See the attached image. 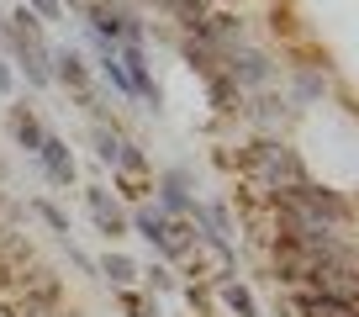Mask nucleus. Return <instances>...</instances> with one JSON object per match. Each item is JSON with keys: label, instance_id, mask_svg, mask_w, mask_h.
Returning <instances> with one entry per match:
<instances>
[{"label": "nucleus", "instance_id": "1", "mask_svg": "<svg viewBox=\"0 0 359 317\" xmlns=\"http://www.w3.org/2000/svg\"><path fill=\"white\" fill-rule=\"evenodd\" d=\"M85 16H90V32L101 37V43H111V48L116 43H143V22L127 11L122 0H90Z\"/></svg>", "mask_w": 359, "mask_h": 317}, {"label": "nucleus", "instance_id": "2", "mask_svg": "<svg viewBox=\"0 0 359 317\" xmlns=\"http://www.w3.org/2000/svg\"><path fill=\"white\" fill-rule=\"evenodd\" d=\"M127 227H133L137 238H148L154 249H164L169 259H180V254L191 249V238H185V222H169L164 212H154V206H137L133 217H127Z\"/></svg>", "mask_w": 359, "mask_h": 317}, {"label": "nucleus", "instance_id": "3", "mask_svg": "<svg viewBox=\"0 0 359 317\" xmlns=\"http://www.w3.org/2000/svg\"><path fill=\"white\" fill-rule=\"evenodd\" d=\"M222 58H227V79H233L238 90L243 85H269V58L264 53H254V48H238V43H227L222 48Z\"/></svg>", "mask_w": 359, "mask_h": 317}, {"label": "nucleus", "instance_id": "4", "mask_svg": "<svg viewBox=\"0 0 359 317\" xmlns=\"http://www.w3.org/2000/svg\"><path fill=\"white\" fill-rule=\"evenodd\" d=\"M37 164L48 170V180H53V185H74V154H69L64 137L48 133V137H43V148H37Z\"/></svg>", "mask_w": 359, "mask_h": 317}, {"label": "nucleus", "instance_id": "5", "mask_svg": "<svg viewBox=\"0 0 359 317\" xmlns=\"http://www.w3.org/2000/svg\"><path fill=\"white\" fill-rule=\"evenodd\" d=\"M48 79H64V85H74L79 95L90 90V69H85V58L74 53V48H58V53H48Z\"/></svg>", "mask_w": 359, "mask_h": 317}, {"label": "nucleus", "instance_id": "6", "mask_svg": "<svg viewBox=\"0 0 359 317\" xmlns=\"http://www.w3.org/2000/svg\"><path fill=\"white\" fill-rule=\"evenodd\" d=\"M85 201H90V212H95V222H101V233H106V238H122V233H127V217L116 212V201H106L101 185H90Z\"/></svg>", "mask_w": 359, "mask_h": 317}, {"label": "nucleus", "instance_id": "7", "mask_svg": "<svg viewBox=\"0 0 359 317\" xmlns=\"http://www.w3.org/2000/svg\"><path fill=\"white\" fill-rule=\"evenodd\" d=\"M158 201H164V217H185V212H191V191H185V175H180V170H169L164 175V180H158Z\"/></svg>", "mask_w": 359, "mask_h": 317}, {"label": "nucleus", "instance_id": "8", "mask_svg": "<svg viewBox=\"0 0 359 317\" xmlns=\"http://www.w3.org/2000/svg\"><path fill=\"white\" fill-rule=\"evenodd\" d=\"M11 137H16L22 148H27V154H37L48 133H43V122H37V116L27 112V106H11Z\"/></svg>", "mask_w": 359, "mask_h": 317}, {"label": "nucleus", "instance_id": "9", "mask_svg": "<svg viewBox=\"0 0 359 317\" xmlns=\"http://www.w3.org/2000/svg\"><path fill=\"white\" fill-rule=\"evenodd\" d=\"M101 275H106L111 285H122V291H127V285H133L143 270H137V264L127 259V254H106V259H101Z\"/></svg>", "mask_w": 359, "mask_h": 317}, {"label": "nucleus", "instance_id": "10", "mask_svg": "<svg viewBox=\"0 0 359 317\" xmlns=\"http://www.w3.org/2000/svg\"><path fill=\"white\" fill-rule=\"evenodd\" d=\"M158 6H164V11H175L180 27H196V22L206 16V0H158Z\"/></svg>", "mask_w": 359, "mask_h": 317}, {"label": "nucleus", "instance_id": "11", "mask_svg": "<svg viewBox=\"0 0 359 317\" xmlns=\"http://www.w3.org/2000/svg\"><path fill=\"white\" fill-rule=\"evenodd\" d=\"M206 79H212V101L222 106V112H238V95H243V90H238L233 79H227V74H206Z\"/></svg>", "mask_w": 359, "mask_h": 317}, {"label": "nucleus", "instance_id": "12", "mask_svg": "<svg viewBox=\"0 0 359 317\" xmlns=\"http://www.w3.org/2000/svg\"><path fill=\"white\" fill-rule=\"evenodd\" d=\"M95 154H101L106 164H116V154H122V133H116V127H95Z\"/></svg>", "mask_w": 359, "mask_h": 317}, {"label": "nucleus", "instance_id": "13", "mask_svg": "<svg viewBox=\"0 0 359 317\" xmlns=\"http://www.w3.org/2000/svg\"><path fill=\"white\" fill-rule=\"evenodd\" d=\"M222 302L233 306L238 317H254V312H259V306H254V296H248L243 285H222Z\"/></svg>", "mask_w": 359, "mask_h": 317}, {"label": "nucleus", "instance_id": "14", "mask_svg": "<svg viewBox=\"0 0 359 317\" xmlns=\"http://www.w3.org/2000/svg\"><path fill=\"white\" fill-rule=\"evenodd\" d=\"M116 170H127V175H143V170H148V158L137 154V143H127V137H122V154H116Z\"/></svg>", "mask_w": 359, "mask_h": 317}, {"label": "nucleus", "instance_id": "15", "mask_svg": "<svg viewBox=\"0 0 359 317\" xmlns=\"http://www.w3.org/2000/svg\"><path fill=\"white\" fill-rule=\"evenodd\" d=\"M37 212H43V222H48V227H53V233H64V238H69V217H64V212H58V206H53V201H37Z\"/></svg>", "mask_w": 359, "mask_h": 317}, {"label": "nucleus", "instance_id": "16", "mask_svg": "<svg viewBox=\"0 0 359 317\" xmlns=\"http://www.w3.org/2000/svg\"><path fill=\"white\" fill-rule=\"evenodd\" d=\"M37 6V16H58V0H32Z\"/></svg>", "mask_w": 359, "mask_h": 317}, {"label": "nucleus", "instance_id": "17", "mask_svg": "<svg viewBox=\"0 0 359 317\" xmlns=\"http://www.w3.org/2000/svg\"><path fill=\"white\" fill-rule=\"evenodd\" d=\"M11 90V69H6V58H0V95Z\"/></svg>", "mask_w": 359, "mask_h": 317}, {"label": "nucleus", "instance_id": "18", "mask_svg": "<svg viewBox=\"0 0 359 317\" xmlns=\"http://www.w3.org/2000/svg\"><path fill=\"white\" fill-rule=\"evenodd\" d=\"M69 6H79V11H85V6H90V0H69Z\"/></svg>", "mask_w": 359, "mask_h": 317}]
</instances>
